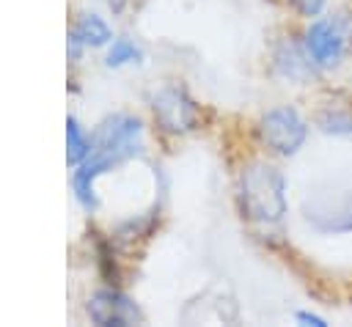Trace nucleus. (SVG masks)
Listing matches in <instances>:
<instances>
[{
  "instance_id": "10",
  "label": "nucleus",
  "mask_w": 352,
  "mask_h": 327,
  "mask_svg": "<svg viewBox=\"0 0 352 327\" xmlns=\"http://www.w3.org/2000/svg\"><path fill=\"white\" fill-rule=\"evenodd\" d=\"M316 126L324 135H338V137H352V104L344 102H330L316 113Z\"/></svg>"
},
{
  "instance_id": "2",
  "label": "nucleus",
  "mask_w": 352,
  "mask_h": 327,
  "mask_svg": "<svg viewBox=\"0 0 352 327\" xmlns=\"http://www.w3.org/2000/svg\"><path fill=\"white\" fill-rule=\"evenodd\" d=\"M352 44V19L346 14L314 19L305 30V47L319 69H333L341 63Z\"/></svg>"
},
{
  "instance_id": "13",
  "label": "nucleus",
  "mask_w": 352,
  "mask_h": 327,
  "mask_svg": "<svg viewBox=\"0 0 352 327\" xmlns=\"http://www.w3.org/2000/svg\"><path fill=\"white\" fill-rule=\"evenodd\" d=\"M300 16H319L327 0H286Z\"/></svg>"
},
{
  "instance_id": "12",
  "label": "nucleus",
  "mask_w": 352,
  "mask_h": 327,
  "mask_svg": "<svg viewBox=\"0 0 352 327\" xmlns=\"http://www.w3.org/2000/svg\"><path fill=\"white\" fill-rule=\"evenodd\" d=\"M140 60H143V52L132 38H116L107 49V58H104V63L110 69H118V66H126V63H140Z\"/></svg>"
},
{
  "instance_id": "15",
  "label": "nucleus",
  "mask_w": 352,
  "mask_h": 327,
  "mask_svg": "<svg viewBox=\"0 0 352 327\" xmlns=\"http://www.w3.org/2000/svg\"><path fill=\"white\" fill-rule=\"evenodd\" d=\"M104 3H107V5H110V8L116 11V14H118V11H121V8H124V5L129 3V0H104Z\"/></svg>"
},
{
  "instance_id": "7",
  "label": "nucleus",
  "mask_w": 352,
  "mask_h": 327,
  "mask_svg": "<svg viewBox=\"0 0 352 327\" xmlns=\"http://www.w3.org/2000/svg\"><path fill=\"white\" fill-rule=\"evenodd\" d=\"M305 220L319 234H352V192L314 201L305 206Z\"/></svg>"
},
{
  "instance_id": "11",
  "label": "nucleus",
  "mask_w": 352,
  "mask_h": 327,
  "mask_svg": "<svg viewBox=\"0 0 352 327\" xmlns=\"http://www.w3.org/2000/svg\"><path fill=\"white\" fill-rule=\"evenodd\" d=\"M91 154V137L82 132L77 118H66V159L69 165H80Z\"/></svg>"
},
{
  "instance_id": "5",
  "label": "nucleus",
  "mask_w": 352,
  "mask_h": 327,
  "mask_svg": "<svg viewBox=\"0 0 352 327\" xmlns=\"http://www.w3.org/2000/svg\"><path fill=\"white\" fill-rule=\"evenodd\" d=\"M151 110H154L157 124H160L165 132H173V135L190 132V129H195L198 121H201L198 104L187 96V91L176 88V85L160 88V91L151 96Z\"/></svg>"
},
{
  "instance_id": "14",
  "label": "nucleus",
  "mask_w": 352,
  "mask_h": 327,
  "mask_svg": "<svg viewBox=\"0 0 352 327\" xmlns=\"http://www.w3.org/2000/svg\"><path fill=\"white\" fill-rule=\"evenodd\" d=\"M294 319H297L300 324H308V327H327V322H324L322 316H316V313H308V311H300Z\"/></svg>"
},
{
  "instance_id": "3",
  "label": "nucleus",
  "mask_w": 352,
  "mask_h": 327,
  "mask_svg": "<svg viewBox=\"0 0 352 327\" xmlns=\"http://www.w3.org/2000/svg\"><path fill=\"white\" fill-rule=\"evenodd\" d=\"M258 137L261 143L278 154V157H292L302 148L305 137H308V124L305 118L297 113V107L292 104H280L272 107L261 115L258 121Z\"/></svg>"
},
{
  "instance_id": "6",
  "label": "nucleus",
  "mask_w": 352,
  "mask_h": 327,
  "mask_svg": "<svg viewBox=\"0 0 352 327\" xmlns=\"http://www.w3.org/2000/svg\"><path fill=\"white\" fill-rule=\"evenodd\" d=\"M88 316L99 327H129L140 322L138 305L118 289H102L88 300Z\"/></svg>"
},
{
  "instance_id": "8",
  "label": "nucleus",
  "mask_w": 352,
  "mask_h": 327,
  "mask_svg": "<svg viewBox=\"0 0 352 327\" xmlns=\"http://www.w3.org/2000/svg\"><path fill=\"white\" fill-rule=\"evenodd\" d=\"M272 63H275V71L283 77V80H292V82H308L314 77V71L319 69L305 47V41H297V38H283L278 47H275V55H272Z\"/></svg>"
},
{
  "instance_id": "1",
  "label": "nucleus",
  "mask_w": 352,
  "mask_h": 327,
  "mask_svg": "<svg viewBox=\"0 0 352 327\" xmlns=\"http://www.w3.org/2000/svg\"><path fill=\"white\" fill-rule=\"evenodd\" d=\"M239 209L253 223H280L286 214V179L270 162H250L239 176Z\"/></svg>"
},
{
  "instance_id": "4",
  "label": "nucleus",
  "mask_w": 352,
  "mask_h": 327,
  "mask_svg": "<svg viewBox=\"0 0 352 327\" xmlns=\"http://www.w3.org/2000/svg\"><path fill=\"white\" fill-rule=\"evenodd\" d=\"M140 135H143L140 121L135 115L118 113L99 124V129L91 140V151H99L121 165L124 159H129L140 151Z\"/></svg>"
},
{
  "instance_id": "9",
  "label": "nucleus",
  "mask_w": 352,
  "mask_h": 327,
  "mask_svg": "<svg viewBox=\"0 0 352 327\" xmlns=\"http://www.w3.org/2000/svg\"><path fill=\"white\" fill-rule=\"evenodd\" d=\"M69 38L80 41L82 47H104V44L113 41V33H110V27H107V22H104L102 16H96V14H82V16L74 22V27L69 30Z\"/></svg>"
}]
</instances>
